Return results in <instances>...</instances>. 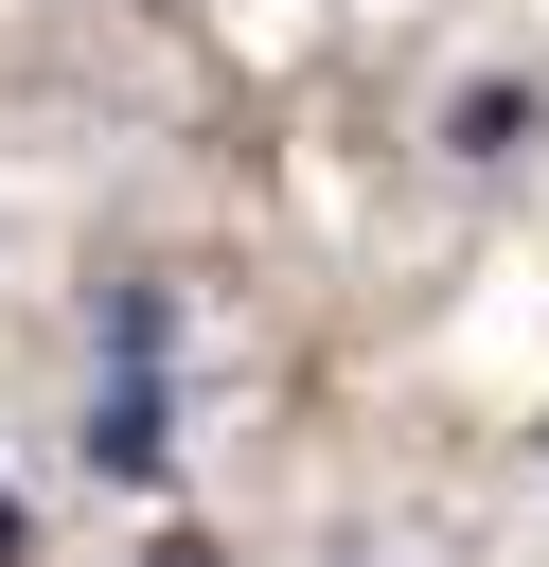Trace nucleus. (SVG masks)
I'll return each mask as SVG.
<instances>
[{"instance_id": "2", "label": "nucleus", "mask_w": 549, "mask_h": 567, "mask_svg": "<svg viewBox=\"0 0 549 567\" xmlns=\"http://www.w3.org/2000/svg\"><path fill=\"white\" fill-rule=\"evenodd\" d=\"M0 567H18V496H0Z\"/></svg>"}, {"instance_id": "1", "label": "nucleus", "mask_w": 549, "mask_h": 567, "mask_svg": "<svg viewBox=\"0 0 549 567\" xmlns=\"http://www.w3.org/2000/svg\"><path fill=\"white\" fill-rule=\"evenodd\" d=\"M142 567H213V549H195V532H177V549H142Z\"/></svg>"}]
</instances>
